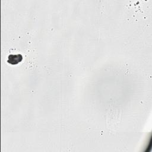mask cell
Here are the masks:
<instances>
[{
  "mask_svg": "<svg viewBox=\"0 0 152 152\" xmlns=\"http://www.w3.org/2000/svg\"><path fill=\"white\" fill-rule=\"evenodd\" d=\"M23 59V56L21 54L17 55H10L8 57L7 62L9 64L15 65L20 62H21Z\"/></svg>",
  "mask_w": 152,
  "mask_h": 152,
  "instance_id": "cell-1",
  "label": "cell"
}]
</instances>
